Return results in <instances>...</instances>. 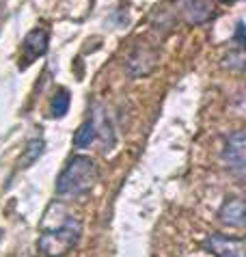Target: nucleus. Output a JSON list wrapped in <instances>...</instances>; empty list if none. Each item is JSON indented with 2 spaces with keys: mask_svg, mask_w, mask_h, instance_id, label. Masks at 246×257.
Returning a JSON list of instances; mask_svg holds the SVG:
<instances>
[{
  "mask_svg": "<svg viewBox=\"0 0 246 257\" xmlns=\"http://www.w3.org/2000/svg\"><path fill=\"white\" fill-rule=\"evenodd\" d=\"M97 164L86 156H74L56 180V192L63 197H80L97 182Z\"/></svg>",
  "mask_w": 246,
  "mask_h": 257,
  "instance_id": "f257e3e1",
  "label": "nucleus"
},
{
  "mask_svg": "<svg viewBox=\"0 0 246 257\" xmlns=\"http://www.w3.org/2000/svg\"><path fill=\"white\" fill-rule=\"evenodd\" d=\"M78 240H80V223L67 218L59 229L43 231L39 235L37 246L46 257H63L78 244Z\"/></svg>",
  "mask_w": 246,
  "mask_h": 257,
  "instance_id": "f03ea898",
  "label": "nucleus"
},
{
  "mask_svg": "<svg viewBox=\"0 0 246 257\" xmlns=\"http://www.w3.org/2000/svg\"><path fill=\"white\" fill-rule=\"evenodd\" d=\"M203 248L214 257H244V240L229 238V235H207L203 240Z\"/></svg>",
  "mask_w": 246,
  "mask_h": 257,
  "instance_id": "7ed1b4c3",
  "label": "nucleus"
},
{
  "mask_svg": "<svg viewBox=\"0 0 246 257\" xmlns=\"http://www.w3.org/2000/svg\"><path fill=\"white\" fill-rule=\"evenodd\" d=\"M244 145H246V137H244V130H237L233 132L225 143V149H222V158H225L227 167L231 171H235L237 175L244 173V167H246V158H244Z\"/></svg>",
  "mask_w": 246,
  "mask_h": 257,
  "instance_id": "20e7f679",
  "label": "nucleus"
},
{
  "mask_svg": "<svg viewBox=\"0 0 246 257\" xmlns=\"http://www.w3.org/2000/svg\"><path fill=\"white\" fill-rule=\"evenodd\" d=\"M48 31H43V28H35L26 35L24 44H22V52H24V65L28 63H33L35 59H39L41 54H46L48 50Z\"/></svg>",
  "mask_w": 246,
  "mask_h": 257,
  "instance_id": "39448f33",
  "label": "nucleus"
},
{
  "mask_svg": "<svg viewBox=\"0 0 246 257\" xmlns=\"http://www.w3.org/2000/svg\"><path fill=\"white\" fill-rule=\"evenodd\" d=\"M220 220L225 225H231V227H242L244 220H246V208H244V201L242 199H229V201H225V205L220 208L218 212Z\"/></svg>",
  "mask_w": 246,
  "mask_h": 257,
  "instance_id": "423d86ee",
  "label": "nucleus"
},
{
  "mask_svg": "<svg viewBox=\"0 0 246 257\" xmlns=\"http://www.w3.org/2000/svg\"><path fill=\"white\" fill-rule=\"evenodd\" d=\"M184 7V16L190 24H201L205 22V20L212 18V3L209 0H184L182 3Z\"/></svg>",
  "mask_w": 246,
  "mask_h": 257,
  "instance_id": "0eeeda50",
  "label": "nucleus"
},
{
  "mask_svg": "<svg viewBox=\"0 0 246 257\" xmlns=\"http://www.w3.org/2000/svg\"><path fill=\"white\" fill-rule=\"evenodd\" d=\"M93 139H95V123H93L91 119H86L74 134V145L76 147H86V145H91Z\"/></svg>",
  "mask_w": 246,
  "mask_h": 257,
  "instance_id": "6e6552de",
  "label": "nucleus"
},
{
  "mask_svg": "<svg viewBox=\"0 0 246 257\" xmlns=\"http://www.w3.org/2000/svg\"><path fill=\"white\" fill-rule=\"evenodd\" d=\"M67 110H69V93L65 89H61L59 93L52 97V102H50V115L52 117H63Z\"/></svg>",
  "mask_w": 246,
  "mask_h": 257,
  "instance_id": "1a4fd4ad",
  "label": "nucleus"
},
{
  "mask_svg": "<svg viewBox=\"0 0 246 257\" xmlns=\"http://www.w3.org/2000/svg\"><path fill=\"white\" fill-rule=\"evenodd\" d=\"M43 152V141H31L28 143V147H26V154H24V158H22V162H24V167H28L31 162H35L41 156Z\"/></svg>",
  "mask_w": 246,
  "mask_h": 257,
  "instance_id": "9d476101",
  "label": "nucleus"
},
{
  "mask_svg": "<svg viewBox=\"0 0 246 257\" xmlns=\"http://www.w3.org/2000/svg\"><path fill=\"white\" fill-rule=\"evenodd\" d=\"M235 39H237V46H244V22H237Z\"/></svg>",
  "mask_w": 246,
  "mask_h": 257,
  "instance_id": "9b49d317",
  "label": "nucleus"
},
{
  "mask_svg": "<svg viewBox=\"0 0 246 257\" xmlns=\"http://www.w3.org/2000/svg\"><path fill=\"white\" fill-rule=\"evenodd\" d=\"M0 238H3V231H0Z\"/></svg>",
  "mask_w": 246,
  "mask_h": 257,
  "instance_id": "f8f14e48",
  "label": "nucleus"
}]
</instances>
